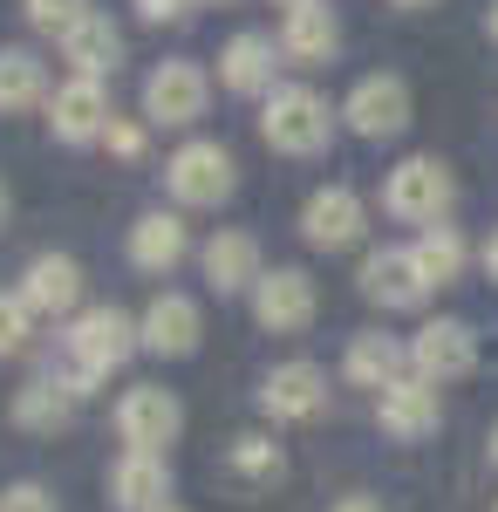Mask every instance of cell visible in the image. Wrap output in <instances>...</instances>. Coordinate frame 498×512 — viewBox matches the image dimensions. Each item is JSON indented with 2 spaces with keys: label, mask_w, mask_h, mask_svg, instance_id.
<instances>
[{
  "label": "cell",
  "mask_w": 498,
  "mask_h": 512,
  "mask_svg": "<svg viewBox=\"0 0 498 512\" xmlns=\"http://www.w3.org/2000/svg\"><path fill=\"white\" fill-rule=\"evenodd\" d=\"M62 349H69V362H62L55 376H62L76 396H89L96 383H110V369H123V362L144 349V342H137V321L103 301V308H82V315L69 321Z\"/></svg>",
  "instance_id": "obj_1"
},
{
  "label": "cell",
  "mask_w": 498,
  "mask_h": 512,
  "mask_svg": "<svg viewBox=\"0 0 498 512\" xmlns=\"http://www.w3.org/2000/svg\"><path fill=\"white\" fill-rule=\"evenodd\" d=\"M335 117H342V110H328L321 89L280 82L267 96V110H260V137H267V151H280V158H314V151H328Z\"/></svg>",
  "instance_id": "obj_2"
},
{
  "label": "cell",
  "mask_w": 498,
  "mask_h": 512,
  "mask_svg": "<svg viewBox=\"0 0 498 512\" xmlns=\"http://www.w3.org/2000/svg\"><path fill=\"white\" fill-rule=\"evenodd\" d=\"M451 198H458V185H451V164L444 158H403L383 178V212L403 219V226H444Z\"/></svg>",
  "instance_id": "obj_3"
},
{
  "label": "cell",
  "mask_w": 498,
  "mask_h": 512,
  "mask_svg": "<svg viewBox=\"0 0 498 512\" xmlns=\"http://www.w3.org/2000/svg\"><path fill=\"white\" fill-rule=\"evenodd\" d=\"M178 431H185V403L164 390V383H130V390L116 396V437H123V451L164 458L178 444Z\"/></svg>",
  "instance_id": "obj_4"
},
{
  "label": "cell",
  "mask_w": 498,
  "mask_h": 512,
  "mask_svg": "<svg viewBox=\"0 0 498 512\" xmlns=\"http://www.w3.org/2000/svg\"><path fill=\"white\" fill-rule=\"evenodd\" d=\"M232 185H239V164L212 137H192V144H178L164 158V192L178 198V205H226Z\"/></svg>",
  "instance_id": "obj_5"
},
{
  "label": "cell",
  "mask_w": 498,
  "mask_h": 512,
  "mask_svg": "<svg viewBox=\"0 0 498 512\" xmlns=\"http://www.w3.org/2000/svg\"><path fill=\"white\" fill-rule=\"evenodd\" d=\"M478 369V328L458 315H437L423 321L417 335H410V376H423V383H464Z\"/></svg>",
  "instance_id": "obj_6"
},
{
  "label": "cell",
  "mask_w": 498,
  "mask_h": 512,
  "mask_svg": "<svg viewBox=\"0 0 498 512\" xmlns=\"http://www.w3.org/2000/svg\"><path fill=\"white\" fill-rule=\"evenodd\" d=\"M362 233H369V205H362L355 185H321V192H307L301 239L314 246V253H348Z\"/></svg>",
  "instance_id": "obj_7"
},
{
  "label": "cell",
  "mask_w": 498,
  "mask_h": 512,
  "mask_svg": "<svg viewBox=\"0 0 498 512\" xmlns=\"http://www.w3.org/2000/svg\"><path fill=\"white\" fill-rule=\"evenodd\" d=\"M212 103V82L198 62H157L144 76V123H164V130H185V123L205 117Z\"/></svg>",
  "instance_id": "obj_8"
},
{
  "label": "cell",
  "mask_w": 498,
  "mask_h": 512,
  "mask_svg": "<svg viewBox=\"0 0 498 512\" xmlns=\"http://www.w3.org/2000/svg\"><path fill=\"white\" fill-rule=\"evenodd\" d=\"M342 123L355 137H369V144L403 137V130H410V82L403 76H362L342 103Z\"/></svg>",
  "instance_id": "obj_9"
},
{
  "label": "cell",
  "mask_w": 498,
  "mask_h": 512,
  "mask_svg": "<svg viewBox=\"0 0 498 512\" xmlns=\"http://www.w3.org/2000/svg\"><path fill=\"white\" fill-rule=\"evenodd\" d=\"M110 123H116V110H110V89H103V82L69 76L48 96V130H55V144H76V151L82 144H103Z\"/></svg>",
  "instance_id": "obj_10"
},
{
  "label": "cell",
  "mask_w": 498,
  "mask_h": 512,
  "mask_svg": "<svg viewBox=\"0 0 498 512\" xmlns=\"http://www.w3.org/2000/svg\"><path fill=\"white\" fill-rule=\"evenodd\" d=\"M314 308H321V294H314V274L307 267H273L253 287V321L267 335H301L307 321H314Z\"/></svg>",
  "instance_id": "obj_11"
},
{
  "label": "cell",
  "mask_w": 498,
  "mask_h": 512,
  "mask_svg": "<svg viewBox=\"0 0 498 512\" xmlns=\"http://www.w3.org/2000/svg\"><path fill=\"white\" fill-rule=\"evenodd\" d=\"M355 280H362V301H376L383 315H417L423 301H430V287H423L410 246H376Z\"/></svg>",
  "instance_id": "obj_12"
},
{
  "label": "cell",
  "mask_w": 498,
  "mask_h": 512,
  "mask_svg": "<svg viewBox=\"0 0 498 512\" xmlns=\"http://www.w3.org/2000/svg\"><path fill=\"white\" fill-rule=\"evenodd\" d=\"M260 410L273 424H314L328 410V369L321 362H280L260 383Z\"/></svg>",
  "instance_id": "obj_13"
},
{
  "label": "cell",
  "mask_w": 498,
  "mask_h": 512,
  "mask_svg": "<svg viewBox=\"0 0 498 512\" xmlns=\"http://www.w3.org/2000/svg\"><path fill=\"white\" fill-rule=\"evenodd\" d=\"M280 62H287V55H280V41L273 35H260V28H239V35L226 41V48H219V89H226V96H273V89H280Z\"/></svg>",
  "instance_id": "obj_14"
},
{
  "label": "cell",
  "mask_w": 498,
  "mask_h": 512,
  "mask_svg": "<svg viewBox=\"0 0 498 512\" xmlns=\"http://www.w3.org/2000/svg\"><path fill=\"white\" fill-rule=\"evenodd\" d=\"M376 424H383L396 444H417L444 424V390L423 383V376H396L389 390H376Z\"/></svg>",
  "instance_id": "obj_15"
},
{
  "label": "cell",
  "mask_w": 498,
  "mask_h": 512,
  "mask_svg": "<svg viewBox=\"0 0 498 512\" xmlns=\"http://www.w3.org/2000/svg\"><path fill=\"white\" fill-rule=\"evenodd\" d=\"M198 335H205V315H198L192 294H157L151 308L137 315V342H144L151 355H164V362L198 355Z\"/></svg>",
  "instance_id": "obj_16"
},
{
  "label": "cell",
  "mask_w": 498,
  "mask_h": 512,
  "mask_svg": "<svg viewBox=\"0 0 498 512\" xmlns=\"http://www.w3.org/2000/svg\"><path fill=\"white\" fill-rule=\"evenodd\" d=\"M198 260H205V287H212V294H253L260 274H267V267H260V239L239 233V226L212 233Z\"/></svg>",
  "instance_id": "obj_17"
},
{
  "label": "cell",
  "mask_w": 498,
  "mask_h": 512,
  "mask_svg": "<svg viewBox=\"0 0 498 512\" xmlns=\"http://www.w3.org/2000/svg\"><path fill=\"white\" fill-rule=\"evenodd\" d=\"M110 506L116 512H164L171 506V465L151 451H123L110 465Z\"/></svg>",
  "instance_id": "obj_18"
},
{
  "label": "cell",
  "mask_w": 498,
  "mask_h": 512,
  "mask_svg": "<svg viewBox=\"0 0 498 512\" xmlns=\"http://www.w3.org/2000/svg\"><path fill=\"white\" fill-rule=\"evenodd\" d=\"M14 294H21L35 315H76V301H82V267L69 260V253H35Z\"/></svg>",
  "instance_id": "obj_19"
},
{
  "label": "cell",
  "mask_w": 498,
  "mask_h": 512,
  "mask_svg": "<svg viewBox=\"0 0 498 512\" xmlns=\"http://www.w3.org/2000/svg\"><path fill=\"white\" fill-rule=\"evenodd\" d=\"M76 403H82V396L69 390L62 376H35V383H21V390H14L7 417H14V431H28V437H55V431H69Z\"/></svg>",
  "instance_id": "obj_20"
},
{
  "label": "cell",
  "mask_w": 498,
  "mask_h": 512,
  "mask_svg": "<svg viewBox=\"0 0 498 512\" xmlns=\"http://www.w3.org/2000/svg\"><path fill=\"white\" fill-rule=\"evenodd\" d=\"M342 376L355 390H389L396 376H410V342H396L383 328H369V335H355L342 355Z\"/></svg>",
  "instance_id": "obj_21"
},
{
  "label": "cell",
  "mask_w": 498,
  "mask_h": 512,
  "mask_svg": "<svg viewBox=\"0 0 498 512\" xmlns=\"http://www.w3.org/2000/svg\"><path fill=\"white\" fill-rule=\"evenodd\" d=\"M185 253H192V233H185L178 212H144V219L130 226V267H137V274H171Z\"/></svg>",
  "instance_id": "obj_22"
},
{
  "label": "cell",
  "mask_w": 498,
  "mask_h": 512,
  "mask_svg": "<svg viewBox=\"0 0 498 512\" xmlns=\"http://www.w3.org/2000/svg\"><path fill=\"white\" fill-rule=\"evenodd\" d=\"M62 62H69L82 82H103L116 62H123V28H116L110 14H89V21H76V28L62 35Z\"/></svg>",
  "instance_id": "obj_23"
},
{
  "label": "cell",
  "mask_w": 498,
  "mask_h": 512,
  "mask_svg": "<svg viewBox=\"0 0 498 512\" xmlns=\"http://www.w3.org/2000/svg\"><path fill=\"white\" fill-rule=\"evenodd\" d=\"M280 55L287 62H301V69H314V62H335V48H342V21L328 14V7H294L287 21H280Z\"/></svg>",
  "instance_id": "obj_24"
},
{
  "label": "cell",
  "mask_w": 498,
  "mask_h": 512,
  "mask_svg": "<svg viewBox=\"0 0 498 512\" xmlns=\"http://www.w3.org/2000/svg\"><path fill=\"white\" fill-rule=\"evenodd\" d=\"M410 260H417L423 287L437 294V287H451V280H458L464 267H471V246H464L458 226H423V233L410 239Z\"/></svg>",
  "instance_id": "obj_25"
},
{
  "label": "cell",
  "mask_w": 498,
  "mask_h": 512,
  "mask_svg": "<svg viewBox=\"0 0 498 512\" xmlns=\"http://www.w3.org/2000/svg\"><path fill=\"white\" fill-rule=\"evenodd\" d=\"M226 478L239 485V492H273V485L287 478V458H280L273 437L246 431V437H232V444H226Z\"/></svg>",
  "instance_id": "obj_26"
},
{
  "label": "cell",
  "mask_w": 498,
  "mask_h": 512,
  "mask_svg": "<svg viewBox=\"0 0 498 512\" xmlns=\"http://www.w3.org/2000/svg\"><path fill=\"white\" fill-rule=\"evenodd\" d=\"M48 103V62L35 48H0V117Z\"/></svg>",
  "instance_id": "obj_27"
},
{
  "label": "cell",
  "mask_w": 498,
  "mask_h": 512,
  "mask_svg": "<svg viewBox=\"0 0 498 512\" xmlns=\"http://www.w3.org/2000/svg\"><path fill=\"white\" fill-rule=\"evenodd\" d=\"M21 14H28V28H35V35H55V41H62L76 21H89L96 7H89V0H21Z\"/></svg>",
  "instance_id": "obj_28"
},
{
  "label": "cell",
  "mask_w": 498,
  "mask_h": 512,
  "mask_svg": "<svg viewBox=\"0 0 498 512\" xmlns=\"http://www.w3.org/2000/svg\"><path fill=\"white\" fill-rule=\"evenodd\" d=\"M28 321H35V308H28L21 294H0V355L28 349Z\"/></svg>",
  "instance_id": "obj_29"
},
{
  "label": "cell",
  "mask_w": 498,
  "mask_h": 512,
  "mask_svg": "<svg viewBox=\"0 0 498 512\" xmlns=\"http://www.w3.org/2000/svg\"><path fill=\"white\" fill-rule=\"evenodd\" d=\"M0 512H62V506H55V492H48V485L21 478V485H7V492H0Z\"/></svg>",
  "instance_id": "obj_30"
},
{
  "label": "cell",
  "mask_w": 498,
  "mask_h": 512,
  "mask_svg": "<svg viewBox=\"0 0 498 512\" xmlns=\"http://www.w3.org/2000/svg\"><path fill=\"white\" fill-rule=\"evenodd\" d=\"M137 7V21H151V28H164V21H185L198 0H130Z\"/></svg>",
  "instance_id": "obj_31"
},
{
  "label": "cell",
  "mask_w": 498,
  "mask_h": 512,
  "mask_svg": "<svg viewBox=\"0 0 498 512\" xmlns=\"http://www.w3.org/2000/svg\"><path fill=\"white\" fill-rule=\"evenodd\" d=\"M103 144H110L116 158H144V123L116 117V123H110V137H103Z\"/></svg>",
  "instance_id": "obj_32"
},
{
  "label": "cell",
  "mask_w": 498,
  "mask_h": 512,
  "mask_svg": "<svg viewBox=\"0 0 498 512\" xmlns=\"http://www.w3.org/2000/svg\"><path fill=\"white\" fill-rule=\"evenodd\" d=\"M335 512H389L383 499H369V492H348V499H335Z\"/></svg>",
  "instance_id": "obj_33"
},
{
  "label": "cell",
  "mask_w": 498,
  "mask_h": 512,
  "mask_svg": "<svg viewBox=\"0 0 498 512\" xmlns=\"http://www.w3.org/2000/svg\"><path fill=\"white\" fill-rule=\"evenodd\" d=\"M478 267H485V280L498 287V226H492V239H485V253H478Z\"/></svg>",
  "instance_id": "obj_34"
},
{
  "label": "cell",
  "mask_w": 498,
  "mask_h": 512,
  "mask_svg": "<svg viewBox=\"0 0 498 512\" xmlns=\"http://www.w3.org/2000/svg\"><path fill=\"white\" fill-rule=\"evenodd\" d=\"M485 35L498 41V0H492V7H485Z\"/></svg>",
  "instance_id": "obj_35"
},
{
  "label": "cell",
  "mask_w": 498,
  "mask_h": 512,
  "mask_svg": "<svg viewBox=\"0 0 498 512\" xmlns=\"http://www.w3.org/2000/svg\"><path fill=\"white\" fill-rule=\"evenodd\" d=\"M485 451H492V465H498V424H492V437H485Z\"/></svg>",
  "instance_id": "obj_36"
},
{
  "label": "cell",
  "mask_w": 498,
  "mask_h": 512,
  "mask_svg": "<svg viewBox=\"0 0 498 512\" xmlns=\"http://www.w3.org/2000/svg\"><path fill=\"white\" fill-rule=\"evenodd\" d=\"M280 7H287V14H294V7H321V0H280Z\"/></svg>",
  "instance_id": "obj_37"
},
{
  "label": "cell",
  "mask_w": 498,
  "mask_h": 512,
  "mask_svg": "<svg viewBox=\"0 0 498 512\" xmlns=\"http://www.w3.org/2000/svg\"><path fill=\"white\" fill-rule=\"evenodd\" d=\"M396 7H437V0H396Z\"/></svg>",
  "instance_id": "obj_38"
},
{
  "label": "cell",
  "mask_w": 498,
  "mask_h": 512,
  "mask_svg": "<svg viewBox=\"0 0 498 512\" xmlns=\"http://www.w3.org/2000/svg\"><path fill=\"white\" fill-rule=\"evenodd\" d=\"M0 226H7V185H0Z\"/></svg>",
  "instance_id": "obj_39"
},
{
  "label": "cell",
  "mask_w": 498,
  "mask_h": 512,
  "mask_svg": "<svg viewBox=\"0 0 498 512\" xmlns=\"http://www.w3.org/2000/svg\"><path fill=\"white\" fill-rule=\"evenodd\" d=\"M198 7H232V0H198Z\"/></svg>",
  "instance_id": "obj_40"
},
{
  "label": "cell",
  "mask_w": 498,
  "mask_h": 512,
  "mask_svg": "<svg viewBox=\"0 0 498 512\" xmlns=\"http://www.w3.org/2000/svg\"><path fill=\"white\" fill-rule=\"evenodd\" d=\"M164 512H185V506H164Z\"/></svg>",
  "instance_id": "obj_41"
},
{
  "label": "cell",
  "mask_w": 498,
  "mask_h": 512,
  "mask_svg": "<svg viewBox=\"0 0 498 512\" xmlns=\"http://www.w3.org/2000/svg\"><path fill=\"white\" fill-rule=\"evenodd\" d=\"M492 512H498V506H492Z\"/></svg>",
  "instance_id": "obj_42"
}]
</instances>
